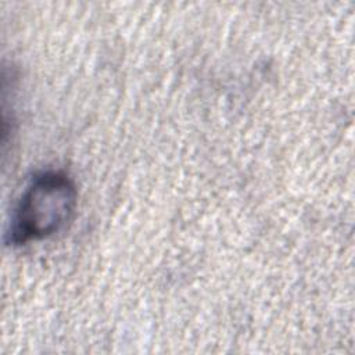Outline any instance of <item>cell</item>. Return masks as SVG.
I'll return each instance as SVG.
<instances>
[{"mask_svg":"<svg viewBox=\"0 0 355 355\" xmlns=\"http://www.w3.org/2000/svg\"><path fill=\"white\" fill-rule=\"evenodd\" d=\"M76 202L78 191L67 173L36 172L12 209L6 241L22 245L53 236L72 219Z\"/></svg>","mask_w":355,"mask_h":355,"instance_id":"cell-1","label":"cell"}]
</instances>
